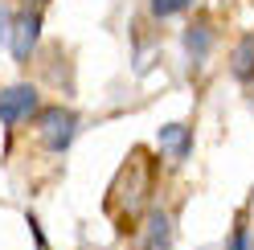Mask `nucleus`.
Segmentation results:
<instances>
[{
	"label": "nucleus",
	"mask_w": 254,
	"mask_h": 250,
	"mask_svg": "<svg viewBox=\"0 0 254 250\" xmlns=\"http://www.w3.org/2000/svg\"><path fill=\"white\" fill-rule=\"evenodd\" d=\"M226 250H254V242H250V230H246V226H234V234H230Z\"/></svg>",
	"instance_id": "obj_10"
},
{
	"label": "nucleus",
	"mask_w": 254,
	"mask_h": 250,
	"mask_svg": "<svg viewBox=\"0 0 254 250\" xmlns=\"http://www.w3.org/2000/svg\"><path fill=\"white\" fill-rule=\"evenodd\" d=\"M189 4H193V0H152V17H177Z\"/></svg>",
	"instance_id": "obj_9"
},
{
	"label": "nucleus",
	"mask_w": 254,
	"mask_h": 250,
	"mask_svg": "<svg viewBox=\"0 0 254 250\" xmlns=\"http://www.w3.org/2000/svg\"><path fill=\"white\" fill-rule=\"evenodd\" d=\"M37 37H41V17L37 12H21L12 17V29H8V50L17 62H29L37 50Z\"/></svg>",
	"instance_id": "obj_4"
},
{
	"label": "nucleus",
	"mask_w": 254,
	"mask_h": 250,
	"mask_svg": "<svg viewBox=\"0 0 254 250\" xmlns=\"http://www.w3.org/2000/svg\"><path fill=\"white\" fill-rule=\"evenodd\" d=\"M29 115H37V90L33 86L17 82V86L0 90V123H4V127H17Z\"/></svg>",
	"instance_id": "obj_3"
},
{
	"label": "nucleus",
	"mask_w": 254,
	"mask_h": 250,
	"mask_svg": "<svg viewBox=\"0 0 254 250\" xmlns=\"http://www.w3.org/2000/svg\"><path fill=\"white\" fill-rule=\"evenodd\" d=\"M185 45H189V54H193V62H201L205 54H209V29L205 25H193L185 33Z\"/></svg>",
	"instance_id": "obj_8"
},
{
	"label": "nucleus",
	"mask_w": 254,
	"mask_h": 250,
	"mask_svg": "<svg viewBox=\"0 0 254 250\" xmlns=\"http://www.w3.org/2000/svg\"><path fill=\"white\" fill-rule=\"evenodd\" d=\"M152 185H156V160H148L144 152H131V160L119 168V177H115V185L107 193V213L119 222V230L135 226L144 217Z\"/></svg>",
	"instance_id": "obj_1"
},
{
	"label": "nucleus",
	"mask_w": 254,
	"mask_h": 250,
	"mask_svg": "<svg viewBox=\"0 0 254 250\" xmlns=\"http://www.w3.org/2000/svg\"><path fill=\"white\" fill-rule=\"evenodd\" d=\"M33 4H45V0H33Z\"/></svg>",
	"instance_id": "obj_12"
},
{
	"label": "nucleus",
	"mask_w": 254,
	"mask_h": 250,
	"mask_svg": "<svg viewBox=\"0 0 254 250\" xmlns=\"http://www.w3.org/2000/svg\"><path fill=\"white\" fill-rule=\"evenodd\" d=\"M230 70H234V78H242V82H254V33H246L242 41L234 45Z\"/></svg>",
	"instance_id": "obj_7"
},
{
	"label": "nucleus",
	"mask_w": 254,
	"mask_h": 250,
	"mask_svg": "<svg viewBox=\"0 0 254 250\" xmlns=\"http://www.w3.org/2000/svg\"><path fill=\"white\" fill-rule=\"evenodd\" d=\"M0 37H4V21H0Z\"/></svg>",
	"instance_id": "obj_11"
},
{
	"label": "nucleus",
	"mask_w": 254,
	"mask_h": 250,
	"mask_svg": "<svg viewBox=\"0 0 254 250\" xmlns=\"http://www.w3.org/2000/svg\"><path fill=\"white\" fill-rule=\"evenodd\" d=\"M156 144L168 160H185L189 152H193V127H185V123H164L160 131H156Z\"/></svg>",
	"instance_id": "obj_6"
},
{
	"label": "nucleus",
	"mask_w": 254,
	"mask_h": 250,
	"mask_svg": "<svg viewBox=\"0 0 254 250\" xmlns=\"http://www.w3.org/2000/svg\"><path fill=\"white\" fill-rule=\"evenodd\" d=\"M135 250H172V217L164 209H148L135 234Z\"/></svg>",
	"instance_id": "obj_5"
},
{
	"label": "nucleus",
	"mask_w": 254,
	"mask_h": 250,
	"mask_svg": "<svg viewBox=\"0 0 254 250\" xmlns=\"http://www.w3.org/2000/svg\"><path fill=\"white\" fill-rule=\"evenodd\" d=\"M37 135L50 152H66L70 139L78 135V115L70 107H41L37 111Z\"/></svg>",
	"instance_id": "obj_2"
}]
</instances>
